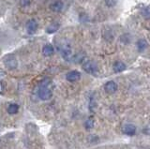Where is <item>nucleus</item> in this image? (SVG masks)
<instances>
[{
	"label": "nucleus",
	"instance_id": "1",
	"mask_svg": "<svg viewBox=\"0 0 150 149\" xmlns=\"http://www.w3.org/2000/svg\"><path fill=\"white\" fill-rule=\"evenodd\" d=\"M53 83L50 79H43L40 83L39 90H38V96L41 100H49L53 97Z\"/></svg>",
	"mask_w": 150,
	"mask_h": 149
},
{
	"label": "nucleus",
	"instance_id": "2",
	"mask_svg": "<svg viewBox=\"0 0 150 149\" xmlns=\"http://www.w3.org/2000/svg\"><path fill=\"white\" fill-rule=\"evenodd\" d=\"M3 63L5 65V67L7 68L11 69H15L17 67H18V61H17V58L15 57V55L14 54H7L6 56H4L3 58Z\"/></svg>",
	"mask_w": 150,
	"mask_h": 149
},
{
	"label": "nucleus",
	"instance_id": "3",
	"mask_svg": "<svg viewBox=\"0 0 150 149\" xmlns=\"http://www.w3.org/2000/svg\"><path fill=\"white\" fill-rule=\"evenodd\" d=\"M59 51L61 53L62 57L66 60V61H69V60L72 59V52L71 49H70V46L68 43H61L59 46Z\"/></svg>",
	"mask_w": 150,
	"mask_h": 149
},
{
	"label": "nucleus",
	"instance_id": "4",
	"mask_svg": "<svg viewBox=\"0 0 150 149\" xmlns=\"http://www.w3.org/2000/svg\"><path fill=\"white\" fill-rule=\"evenodd\" d=\"M83 68L84 71L89 74H95L98 71V65L96 62L88 60L83 64Z\"/></svg>",
	"mask_w": 150,
	"mask_h": 149
},
{
	"label": "nucleus",
	"instance_id": "5",
	"mask_svg": "<svg viewBox=\"0 0 150 149\" xmlns=\"http://www.w3.org/2000/svg\"><path fill=\"white\" fill-rule=\"evenodd\" d=\"M104 90L107 94L112 95V94H115L117 90V83L114 81H109L105 83L104 85Z\"/></svg>",
	"mask_w": 150,
	"mask_h": 149
},
{
	"label": "nucleus",
	"instance_id": "6",
	"mask_svg": "<svg viewBox=\"0 0 150 149\" xmlns=\"http://www.w3.org/2000/svg\"><path fill=\"white\" fill-rule=\"evenodd\" d=\"M38 23L36 20L34 19H30L26 22V25H25V27H26V30L29 34H34L35 32L38 30Z\"/></svg>",
	"mask_w": 150,
	"mask_h": 149
},
{
	"label": "nucleus",
	"instance_id": "7",
	"mask_svg": "<svg viewBox=\"0 0 150 149\" xmlns=\"http://www.w3.org/2000/svg\"><path fill=\"white\" fill-rule=\"evenodd\" d=\"M122 132L129 136H133L136 133V127L132 124H125L122 127Z\"/></svg>",
	"mask_w": 150,
	"mask_h": 149
},
{
	"label": "nucleus",
	"instance_id": "8",
	"mask_svg": "<svg viewBox=\"0 0 150 149\" xmlns=\"http://www.w3.org/2000/svg\"><path fill=\"white\" fill-rule=\"evenodd\" d=\"M66 79L70 82V83H74V82H77L81 79V73L77 71H71L67 73L66 75Z\"/></svg>",
	"mask_w": 150,
	"mask_h": 149
},
{
	"label": "nucleus",
	"instance_id": "9",
	"mask_svg": "<svg viewBox=\"0 0 150 149\" xmlns=\"http://www.w3.org/2000/svg\"><path fill=\"white\" fill-rule=\"evenodd\" d=\"M64 4L61 0H54L50 4V10L54 12H60L63 10Z\"/></svg>",
	"mask_w": 150,
	"mask_h": 149
},
{
	"label": "nucleus",
	"instance_id": "10",
	"mask_svg": "<svg viewBox=\"0 0 150 149\" xmlns=\"http://www.w3.org/2000/svg\"><path fill=\"white\" fill-rule=\"evenodd\" d=\"M54 52V49L53 47V45L51 44H46L43 46V48H42V54H43L45 56H51V55H53Z\"/></svg>",
	"mask_w": 150,
	"mask_h": 149
},
{
	"label": "nucleus",
	"instance_id": "11",
	"mask_svg": "<svg viewBox=\"0 0 150 149\" xmlns=\"http://www.w3.org/2000/svg\"><path fill=\"white\" fill-rule=\"evenodd\" d=\"M59 27H60L59 23H56V22L52 23V24H50L48 26H47L46 32L48 34H53V33H54V32H56L59 29Z\"/></svg>",
	"mask_w": 150,
	"mask_h": 149
},
{
	"label": "nucleus",
	"instance_id": "12",
	"mask_svg": "<svg viewBox=\"0 0 150 149\" xmlns=\"http://www.w3.org/2000/svg\"><path fill=\"white\" fill-rule=\"evenodd\" d=\"M112 68H114L115 72L119 73V72H122L123 71H125V69H126V65L123 62H121V61H116L114 64V67H112Z\"/></svg>",
	"mask_w": 150,
	"mask_h": 149
},
{
	"label": "nucleus",
	"instance_id": "13",
	"mask_svg": "<svg viewBox=\"0 0 150 149\" xmlns=\"http://www.w3.org/2000/svg\"><path fill=\"white\" fill-rule=\"evenodd\" d=\"M148 47V42L146 41V40L144 39H140L137 41V48L140 52H143V51L146 50Z\"/></svg>",
	"mask_w": 150,
	"mask_h": 149
},
{
	"label": "nucleus",
	"instance_id": "14",
	"mask_svg": "<svg viewBox=\"0 0 150 149\" xmlns=\"http://www.w3.org/2000/svg\"><path fill=\"white\" fill-rule=\"evenodd\" d=\"M8 114H16L19 111V105L16 103H11L7 108Z\"/></svg>",
	"mask_w": 150,
	"mask_h": 149
},
{
	"label": "nucleus",
	"instance_id": "15",
	"mask_svg": "<svg viewBox=\"0 0 150 149\" xmlns=\"http://www.w3.org/2000/svg\"><path fill=\"white\" fill-rule=\"evenodd\" d=\"M84 56H86V55H84L83 53H80V54H78L77 55H75V56H74L72 59H73L76 63H80V62H82V61H83V59L84 58Z\"/></svg>",
	"mask_w": 150,
	"mask_h": 149
},
{
	"label": "nucleus",
	"instance_id": "16",
	"mask_svg": "<svg viewBox=\"0 0 150 149\" xmlns=\"http://www.w3.org/2000/svg\"><path fill=\"white\" fill-rule=\"evenodd\" d=\"M94 127V121H93V119L92 118H89L86 122V128L87 129H92Z\"/></svg>",
	"mask_w": 150,
	"mask_h": 149
},
{
	"label": "nucleus",
	"instance_id": "17",
	"mask_svg": "<svg viewBox=\"0 0 150 149\" xmlns=\"http://www.w3.org/2000/svg\"><path fill=\"white\" fill-rule=\"evenodd\" d=\"M30 0H20V5L23 8H26L30 5Z\"/></svg>",
	"mask_w": 150,
	"mask_h": 149
},
{
	"label": "nucleus",
	"instance_id": "18",
	"mask_svg": "<svg viewBox=\"0 0 150 149\" xmlns=\"http://www.w3.org/2000/svg\"><path fill=\"white\" fill-rule=\"evenodd\" d=\"M105 3L108 7H114L116 5V0H105Z\"/></svg>",
	"mask_w": 150,
	"mask_h": 149
},
{
	"label": "nucleus",
	"instance_id": "19",
	"mask_svg": "<svg viewBox=\"0 0 150 149\" xmlns=\"http://www.w3.org/2000/svg\"><path fill=\"white\" fill-rule=\"evenodd\" d=\"M4 85L2 83V82L0 81V94H3V92H4Z\"/></svg>",
	"mask_w": 150,
	"mask_h": 149
}]
</instances>
